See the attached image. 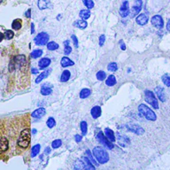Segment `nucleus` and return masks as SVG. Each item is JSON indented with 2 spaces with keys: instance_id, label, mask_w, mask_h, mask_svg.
I'll list each match as a JSON object with an SVG mask.
<instances>
[{
  "instance_id": "obj_6",
  "label": "nucleus",
  "mask_w": 170,
  "mask_h": 170,
  "mask_svg": "<svg viewBox=\"0 0 170 170\" xmlns=\"http://www.w3.org/2000/svg\"><path fill=\"white\" fill-rule=\"evenodd\" d=\"M127 130H130L136 135H143L145 133V130L143 128H141L139 125L137 124H129V125H127Z\"/></svg>"
},
{
  "instance_id": "obj_41",
  "label": "nucleus",
  "mask_w": 170,
  "mask_h": 170,
  "mask_svg": "<svg viewBox=\"0 0 170 170\" xmlns=\"http://www.w3.org/2000/svg\"><path fill=\"white\" fill-rule=\"evenodd\" d=\"M86 153L88 154V156H90V161H92V164H95V165H97V163H96V161L94 160V159H93V157H92V155L90 154V151L89 150H87V151H86Z\"/></svg>"
},
{
  "instance_id": "obj_46",
  "label": "nucleus",
  "mask_w": 170,
  "mask_h": 170,
  "mask_svg": "<svg viewBox=\"0 0 170 170\" xmlns=\"http://www.w3.org/2000/svg\"><path fill=\"white\" fill-rule=\"evenodd\" d=\"M4 38H5V35L3 33H0V42H1Z\"/></svg>"
},
{
  "instance_id": "obj_21",
  "label": "nucleus",
  "mask_w": 170,
  "mask_h": 170,
  "mask_svg": "<svg viewBox=\"0 0 170 170\" xmlns=\"http://www.w3.org/2000/svg\"><path fill=\"white\" fill-rule=\"evenodd\" d=\"M79 16L82 20L86 21V20H88L90 17V12L89 10H85V9L84 10H81L80 11V13H79Z\"/></svg>"
},
{
  "instance_id": "obj_37",
  "label": "nucleus",
  "mask_w": 170,
  "mask_h": 170,
  "mask_svg": "<svg viewBox=\"0 0 170 170\" xmlns=\"http://www.w3.org/2000/svg\"><path fill=\"white\" fill-rule=\"evenodd\" d=\"M55 124H56V121H55L54 118H52V117L49 118L48 121H47V122H46V125L48 126V128H50V129L53 128L55 126Z\"/></svg>"
},
{
  "instance_id": "obj_28",
  "label": "nucleus",
  "mask_w": 170,
  "mask_h": 170,
  "mask_svg": "<svg viewBox=\"0 0 170 170\" xmlns=\"http://www.w3.org/2000/svg\"><path fill=\"white\" fill-rule=\"evenodd\" d=\"M42 55V50H40V49L33 51L31 52V54H30V56L32 57V58H34V59L39 58V57H41Z\"/></svg>"
},
{
  "instance_id": "obj_27",
  "label": "nucleus",
  "mask_w": 170,
  "mask_h": 170,
  "mask_svg": "<svg viewBox=\"0 0 170 170\" xmlns=\"http://www.w3.org/2000/svg\"><path fill=\"white\" fill-rule=\"evenodd\" d=\"M91 91L90 89H82L80 92V97L81 98H86L90 95Z\"/></svg>"
},
{
  "instance_id": "obj_22",
  "label": "nucleus",
  "mask_w": 170,
  "mask_h": 170,
  "mask_svg": "<svg viewBox=\"0 0 170 170\" xmlns=\"http://www.w3.org/2000/svg\"><path fill=\"white\" fill-rule=\"evenodd\" d=\"M71 76V73H70V71L69 70H65L63 71V73L61 74V76H60V81L62 82H66L69 80Z\"/></svg>"
},
{
  "instance_id": "obj_24",
  "label": "nucleus",
  "mask_w": 170,
  "mask_h": 170,
  "mask_svg": "<svg viewBox=\"0 0 170 170\" xmlns=\"http://www.w3.org/2000/svg\"><path fill=\"white\" fill-rule=\"evenodd\" d=\"M12 27L15 30H19L21 28V21L20 19L14 20L12 23Z\"/></svg>"
},
{
  "instance_id": "obj_14",
  "label": "nucleus",
  "mask_w": 170,
  "mask_h": 170,
  "mask_svg": "<svg viewBox=\"0 0 170 170\" xmlns=\"http://www.w3.org/2000/svg\"><path fill=\"white\" fill-rule=\"evenodd\" d=\"M90 114H91V116H92L94 119L98 118L99 116L101 115V108H100V106H94V107L91 109V111H90Z\"/></svg>"
},
{
  "instance_id": "obj_18",
  "label": "nucleus",
  "mask_w": 170,
  "mask_h": 170,
  "mask_svg": "<svg viewBox=\"0 0 170 170\" xmlns=\"http://www.w3.org/2000/svg\"><path fill=\"white\" fill-rule=\"evenodd\" d=\"M51 74V70H45V71H44L41 75H38V77L36 79V83H39L40 82H42L44 79H45L46 77H48V75Z\"/></svg>"
},
{
  "instance_id": "obj_39",
  "label": "nucleus",
  "mask_w": 170,
  "mask_h": 170,
  "mask_svg": "<svg viewBox=\"0 0 170 170\" xmlns=\"http://www.w3.org/2000/svg\"><path fill=\"white\" fill-rule=\"evenodd\" d=\"M71 51H72V48H71V46H69V45H66L65 46V50H64V53L66 55H68V54L71 53Z\"/></svg>"
},
{
  "instance_id": "obj_26",
  "label": "nucleus",
  "mask_w": 170,
  "mask_h": 170,
  "mask_svg": "<svg viewBox=\"0 0 170 170\" xmlns=\"http://www.w3.org/2000/svg\"><path fill=\"white\" fill-rule=\"evenodd\" d=\"M47 48H48V50H50V51H55V50H57V49L59 48V45L57 44V42H53V41L48 42H47Z\"/></svg>"
},
{
  "instance_id": "obj_17",
  "label": "nucleus",
  "mask_w": 170,
  "mask_h": 170,
  "mask_svg": "<svg viewBox=\"0 0 170 170\" xmlns=\"http://www.w3.org/2000/svg\"><path fill=\"white\" fill-rule=\"evenodd\" d=\"M50 64H51V60H50L49 58H42V59L39 61V63H38L39 67H40L41 69H45V68H46L48 66H50Z\"/></svg>"
},
{
  "instance_id": "obj_19",
  "label": "nucleus",
  "mask_w": 170,
  "mask_h": 170,
  "mask_svg": "<svg viewBox=\"0 0 170 170\" xmlns=\"http://www.w3.org/2000/svg\"><path fill=\"white\" fill-rule=\"evenodd\" d=\"M60 64H61V66H62L63 67H66V66H73L75 63H74V61L71 60L69 58H67V57H63V58L61 59Z\"/></svg>"
},
{
  "instance_id": "obj_7",
  "label": "nucleus",
  "mask_w": 170,
  "mask_h": 170,
  "mask_svg": "<svg viewBox=\"0 0 170 170\" xmlns=\"http://www.w3.org/2000/svg\"><path fill=\"white\" fill-rule=\"evenodd\" d=\"M151 22L152 24V26L156 27L157 28H162L163 26H164V21H163V18L159 15V14H157V15H154L151 20Z\"/></svg>"
},
{
  "instance_id": "obj_30",
  "label": "nucleus",
  "mask_w": 170,
  "mask_h": 170,
  "mask_svg": "<svg viewBox=\"0 0 170 170\" xmlns=\"http://www.w3.org/2000/svg\"><path fill=\"white\" fill-rule=\"evenodd\" d=\"M83 5L86 6L88 9H92L94 7V2L93 0H82Z\"/></svg>"
},
{
  "instance_id": "obj_10",
  "label": "nucleus",
  "mask_w": 170,
  "mask_h": 170,
  "mask_svg": "<svg viewBox=\"0 0 170 170\" xmlns=\"http://www.w3.org/2000/svg\"><path fill=\"white\" fill-rule=\"evenodd\" d=\"M155 92H156V95H157L158 98L160 99V101L166 102V100H167V96H166V93H165V90H164L163 88H161V87L155 88Z\"/></svg>"
},
{
  "instance_id": "obj_48",
  "label": "nucleus",
  "mask_w": 170,
  "mask_h": 170,
  "mask_svg": "<svg viewBox=\"0 0 170 170\" xmlns=\"http://www.w3.org/2000/svg\"><path fill=\"white\" fill-rule=\"evenodd\" d=\"M32 73L33 74H37L38 73V70L37 69H35V68H32Z\"/></svg>"
},
{
  "instance_id": "obj_11",
  "label": "nucleus",
  "mask_w": 170,
  "mask_h": 170,
  "mask_svg": "<svg viewBox=\"0 0 170 170\" xmlns=\"http://www.w3.org/2000/svg\"><path fill=\"white\" fill-rule=\"evenodd\" d=\"M136 23H137L138 25H140V26H144V25H145V24L148 22V17H147L146 14H145V13H141V14H139V15L136 17Z\"/></svg>"
},
{
  "instance_id": "obj_35",
  "label": "nucleus",
  "mask_w": 170,
  "mask_h": 170,
  "mask_svg": "<svg viewBox=\"0 0 170 170\" xmlns=\"http://www.w3.org/2000/svg\"><path fill=\"white\" fill-rule=\"evenodd\" d=\"M107 68H108L109 71H111V72H114V71H116V70L118 69V66H117L116 63L112 62V63H110V64L108 65Z\"/></svg>"
},
{
  "instance_id": "obj_45",
  "label": "nucleus",
  "mask_w": 170,
  "mask_h": 170,
  "mask_svg": "<svg viewBox=\"0 0 170 170\" xmlns=\"http://www.w3.org/2000/svg\"><path fill=\"white\" fill-rule=\"evenodd\" d=\"M167 30L170 31V20L167 21Z\"/></svg>"
},
{
  "instance_id": "obj_33",
  "label": "nucleus",
  "mask_w": 170,
  "mask_h": 170,
  "mask_svg": "<svg viewBox=\"0 0 170 170\" xmlns=\"http://www.w3.org/2000/svg\"><path fill=\"white\" fill-rule=\"evenodd\" d=\"M162 81H163L164 84L167 85V87L170 86V75H167V74L164 75L162 76Z\"/></svg>"
},
{
  "instance_id": "obj_20",
  "label": "nucleus",
  "mask_w": 170,
  "mask_h": 170,
  "mask_svg": "<svg viewBox=\"0 0 170 170\" xmlns=\"http://www.w3.org/2000/svg\"><path fill=\"white\" fill-rule=\"evenodd\" d=\"M74 25L75 27H77L78 28H81V29H84V28H86L87 26H88V23L87 21H85L84 20H78V21H75Z\"/></svg>"
},
{
  "instance_id": "obj_8",
  "label": "nucleus",
  "mask_w": 170,
  "mask_h": 170,
  "mask_svg": "<svg viewBox=\"0 0 170 170\" xmlns=\"http://www.w3.org/2000/svg\"><path fill=\"white\" fill-rule=\"evenodd\" d=\"M142 7H143V1H142V0H136V1L135 2V4L133 5L132 8H131L132 17L137 15V14L140 12V11L142 10Z\"/></svg>"
},
{
  "instance_id": "obj_15",
  "label": "nucleus",
  "mask_w": 170,
  "mask_h": 170,
  "mask_svg": "<svg viewBox=\"0 0 170 170\" xmlns=\"http://www.w3.org/2000/svg\"><path fill=\"white\" fill-rule=\"evenodd\" d=\"M105 135L113 143V142H115V136H114V132H113L112 130H110L109 128H106L105 129Z\"/></svg>"
},
{
  "instance_id": "obj_2",
  "label": "nucleus",
  "mask_w": 170,
  "mask_h": 170,
  "mask_svg": "<svg viewBox=\"0 0 170 170\" xmlns=\"http://www.w3.org/2000/svg\"><path fill=\"white\" fill-rule=\"evenodd\" d=\"M138 111L141 114L145 116L148 121H156V119H157V116H156L155 112L151 108H149L147 106H145L144 104H141L138 106Z\"/></svg>"
},
{
  "instance_id": "obj_34",
  "label": "nucleus",
  "mask_w": 170,
  "mask_h": 170,
  "mask_svg": "<svg viewBox=\"0 0 170 170\" xmlns=\"http://www.w3.org/2000/svg\"><path fill=\"white\" fill-rule=\"evenodd\" d=\"M61 145H62V142H61V140H60V139H57V140H54V141L52 142V145H51V146H52V148H54V149H57V148L60 147V146H61Z\"/></svg>"
},
{
  "instance_id": "obj_9",
  "label": "nucleus",
  "mask_w": 170,
  "mask_h": 170,
  "mask_svg": "<svg viewBox=\"0 0 170 170\" xmlns=\"http://www.w3.org/2000/svg\"><path fill=\"white\" fill-rule=\"evenodd\" d=\"M130 14V4L129 1H124L120 8V15L122 18L127 17Z\"/></svg>"
},
{
  "instance_id": "obj_25",
  "label": "nucleus",
  "mask_w": 170,
  "mask_h": 170,
  "mask_svg": "<svg viewBox=\"0 0 170 170\" xmlns=\"http://www.w3.org/2000/svg\"><path fill=\"white\" fill-rule=\"evenodd\" d=\"M130 144V139L125 136H119V145L121 146H126Z\"/></svg>"
},
{
  "instance_id": "obj_13",
  "label": "nucleus",
  "mask_w": 170,
  "mask_h": 170,
  "mask_svg": "<svg viewBox=\"0 0 170 170\" xmlns=\"http://www.w3.org/2000/svg\"><path fill=\"white\" fill-rule=\"evenodd\" d=\"M45 114V108H38V109H36V111H34L33 112H32V117H34V118H37V119H40V118H42V116H44Z\"/></svg>"
},
{
  "instance_id": "obj_3",
  "label": "nucleus",
  "mask_w": 170,
  "mask_h": 170,
  "mask_svg": "<svg viewBox=\"0 0 170 170\" xmlns=\"http://www.w3.org/2000/svg\"><path fill=\"white\" fill-rule=\"evenodd\" d=\"M145 101L151 105L153 108L155 109H159V103H158V99L156 98L154 96V93L151 90H145Z\"/></svg>"
},
{
  "instance_id": "obj_43",
  "label": "nucleus",
  "mask_w": 170,
  "mask_h": 170,
  "mask_svg": "<svg viewBox=\"0 0 170 170\" xmlns=\"http://www.w3.org/2000/svg\"><path fill=\"white\" fill-rule=\"evenodd\" d=\"M120 45H121V50L122 51H125L126 50V46H125V45H124V42H123V41L121 40V41H120Z\"/></svg>"
},
{
  "instance_id": "obj_4",
  "label": "nucleus",
  "mask_w": 170,
  "mask_h": 170,
  "mask_svg": "<svg viewBox=\"0 0 170 170\" xmlns=\"http://www.w3.org/2000/svg\"><path fill=\"white\" fill-rule=\"evenodd\" d=\"M35 44L36 45H45L49 42V36L45 32L39 33L34 39Z\"/></svg>"
},
{
  "instance_id": "obj_1",
  "label": "nucleus",
  "mask_w": 170,
  "mask_h": 170,
  "mask_svg": "<svg viewBox=\"0 0 170 170\" xmlns=\"http://www.w3.org/2000/svg\"><path fill=\"white\" fill-rule=\"evenodd\" d=\"M93 155L100 164H105L109 160V155L107 151L101 147H95L93 149Z\"/></svg>"
},
{
  "instance_id": "obj_36",
  "label": "nucleus",
  "mask_w": 170,
  "mask_h": 170,
  "mask_svg": "<svg viewBox=\"0 0 170 170\" xmlns=\"http://www.w3.org/2000/svg\"><path fill=\"white\" fill-rule=\"evenodd\" d=\"M4 35H5V38L6 40H11V39L14 36V33H13V31H12V30H6L5 33Z\"/></svg>"
},
{
  "instance_id": "obj_12",
  "label": "nucleus",
  "mask_w": 170,
  "mask_h": 170,
  "mask_svg": "<svg viewBox=\"0 0 170 170\" xmlns=\"http://www.w3.org/2000/svg\"><path fill=\"white\" fill-rule=\"evenodd\" d=\"M51 92H52V86L51 84L45 83L42 86V88H41V94L42 95L47 96V95L51 94Z\"/></svg>"
},
{
  "instance_id": "obj_42",
  "label": "nucleus",
  "mask_w": 170,
  "mask_h": 170,
  "mask_svg": "<svg viewBox=\"0 0 170 170\" xmlns=\"http://www.w3.org/2000/svg\"><path fill=\"white\" fill-rule=\"evenodd\" d=\"M82 136L81 135H75V142H77V143H79V142H81V141H82Z\"/></svg>"
},
{
  "instance_id": "obj_47",
  "label": "nucleus",
  "mask_w": 170,
  "mask_h": 170,
  "mask_svg": "<svg viewBox=\"0 0 170 170\" xmlns=\"http://www.w3.org/2000/svg\"><path fill=\"white\" fill-rule=\"evenodd\" d=\"M50 152H51V148H50V147H47V148L45 149V153H48V154H49Z\"/></svg>"
},
{
  "instance_id": "obj_5",
  "label": "nucleus",
  "mask_w": 170,
  "mask_h": 170,
  "mask_svg": "<svg viewBox=\"0 0 170 170\" xmlns=\"http://www.w3.org/2000/svg\"><path fill=\"white\" fill-rule=\"evenodd\" d=\"M97 140L100 142V143L104 145V146H106V148H108V149H112L113 148V144L112 143V142L103 134V132H98V134H97Z\"/></svg>"
},
{
  "instance_id": "obj_50",
  "label": "nucleus",
  "mask_w": 170,
  "mask_h": 170,
  "mask_svg": "<svg viewBox=\"0 0 170 170\" xmlns=\"http://www.w3.org/2000/svg\"><path fill=\"white\" fill-rule=\"evenodd\" d=\"M32 133H33V134L36 133V130H32Z\"/></svg>"
},
{
  "instance_id": "obj_29",
  "label": "nucleus",
  "mask_w": 170,
  "mask_h": 170,
  "mask_svg": "<svg viewBox=\"0 0 170 170\" xmlns=\"http://www.w3.org/2000/svg\"><path fill=\"white\" fill-rule=\"evenodd\" d=\"M96 75H97V80H99V81H104L106 78V74L105 71H98Z\"/></svg>"
},
{
  "instance_id": "obj_31",
  "label": "nucleus",
  "mask_w": 170,
  "mask_h": 170,
  "mask_svg": "<svg viewBox=\"0 0 170 170\" xmlns=\"http://www.w3.org/2000/svg\"><path fill=\"white\" fill-rule=\"evenodd\" d=\"M39 151H40V145H39L33 146V148L31 149V156L32 157H36V156L39 153Z\"/></svg>"
},
{
  "instance_id": "obj_23",
  "label": "nucleus",
  "mask_w": 170,
  "mask_h": 170,
  "mask_svg": "<svg viewBox=\"0 0 170 170\" xmlns=\"http://www.w3.org/2000/svg\"><path fill=\"white\" fill-rule=\"evenodd\" d=\"M106 84L107 85V86H113V85L116 84V78L114 75H109L108 78L106 79Z\"/></svg>"
},
{
  "instance_id": "obj_38",
  "label": "nucleus",
  "mask_w": 170,
  "mask_h": 170,
  "mask_svg": "<svg viewBox=\"0 0 170 170\" xmlns=\"http://www.w3.org/2000/svg\"><path fill=\"white\" fill-rule=\"evenodd\" d=\"M105 41H106V36H105V35H101L100 36H99V45L100 46H103L104 45V42H105Z\"/></svg>"
},
{
  "instance_id": "obj_49",
  "label": "nucleus",
  "mask_w": 170,
  "mask_h": 170,
  "mask_svg": "<svg viewBox=\"0 0 170 170\" xmlns=\"http://www.w3.org/2000/svg\"><path fill=\"white\" fill-rule=\"evenodd\" d=\"M31 28H32V29H31V33L33 34V33L35 32V29H34V24H33V23L31 24Z\"/></svg>"
},
{
  "instance_id": "obj_44",
  "label": "nucleus",
  "mask_w": 170,
  "mask_h": 170,
  "mask_svg": "<svg viewBox=\"0 0 170 170\" xmlns=\"http://www.w3.org/2000/svg\"><path fill=\"white\" fill-rule=\"evenodd\" d=\"M30 12H31V10L30 9H28L27 12H26V17H27V18H30Z\"/></svg>"
},
{
  "instance_id": "obj_40",
  "label": "nucleus",
  "mask_w": 170,
  "mask_h": 170,
  "mask_svg": "<svg viewBox=\"0 0 170 170\" xmlns=\"http://www.w3.org/2000/svg\"><path fill=\"white\" fill-rule=\"evenodd\" d=\"M72 40H73V42H74V45H75V48H77V47H78V39H77V37H76L75 35L72 36Z\"/></svg>"
},
{
  "instance_id": "obj_16",
  "label": "nucleus",
  "mask_w": 170,
  "mask_h": 170,
  "mask_svg": "<svg viewBox=\"0 0 170 170\" xmlns=\"http://www.w3.org/2000/svg\"><path fill=\"white\" fill-rule=\"evenodd\" d=\"M37 5L40 10H45V9L50 8L51 3L49 0H38Z\"/></svg>"
},
{
  "instance_id": "obj_32",
  "label": "nucleus",
  "mask_w": 170,
  "mask_h": 170,
  "mask_svg": "<svg viewBox=\"0 0 170 170\" xmlns=\"http://www.w3.org/2000/svg\"><path fill=\"white\" fill-rule=\"evenodd\" d=\"M80 126H81V130H82V135H83V136H85V135L87 134V127H88L87 122H86V121H82Z\"/></svg>"
}]
</instances>
